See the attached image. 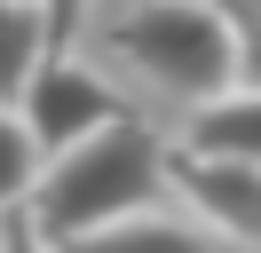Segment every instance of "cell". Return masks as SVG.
Here are the masks:
<instances>
[{
	"label": "cell",
	"instance_id": "cell-1",
	"mask_svg": "<svg viewBox=\"0 0 261 253\" xmlns=\"http://www.w3.org/2000/svg\"><path fill=\"white\" fill-rule=\"evenodd\" d=\"M159 190H174V142L127 111L103 135H87V142H71V150L48 158V174L32 190V221L64 245V237L111 230L127 214H150Z\"/></svg>",
	"mask_w": 261,
	"mask_h": 253
},
{
	"label": "cell",
	"instance_id": "cell-3",
	"mask_svg": "<svg viewBox=\"0 0 261 253\" xmlns=\"http://www.w3.org/2000/svg\"><path fill=\"white\" fill-rule=\"evenodd\" d=\"M24 119H32V135H40V150H71V142H87V135H103L111 119H127V103H119L111 87H103L95 71H87L71 47H56L48 63L32 71V87H24Z\"/></svg>",
	"mask_w": 261,
	"mask_h": 253
},
{
	"label": "cell",
	"instance_id": "cell-2",
	"mask_svg": "<svg viewBox=\"0 0 261 253\" xmlns=\"http://www.w3.org/2000/svg\"><path fill=\"white\" fill-rule=\"evenodd\" d=\"M111 56L135 63V79L174 103H214L245 79V40L222 0H135L111 24Z\"/></svg>",
	"mask_w": 261,
	"mask_h": 253
},
{
	"label": "cell",
	"instance_id": "cell-7",
	"mask_svg": "<svg viewBox=\"0 0 261 253\" xmlns=\"http://www.w3.org/2000/svg\"><path fill=\"white\" fill-rule=\"evenodd\" d=\"M56 253H206V230H190V221L174 214H127L111 221V230H87V237H64Z\"/></svg>",
	"mask_w": 261,
	"mask_h": 253
},
{
	"label": "cell",
	"instance_id": "cell-6",
	"mask_svg": "<svg viewBox=\"0 0 261 253\" xmlns=\"http://www.w3.org/2000/svg\"><path fill=\"white\" fill-rule=\"evenodd\" d=\"M56 47H64V32H56V16L40 0H0V103H24L32 71Z\"/></svg>",
	"mask_w": 261,
	"mask_h": 253
},
{
	"label": "cell",
	"instance_id": "cell-9",
	"mask_svg": "<svg viewBox=\"0 0 261 253\" xmlns=\"http://www.w3.org/2000/svg\"><path fill=\"white\" fill-rule=\"evenodd\" d=\"M0 253H56V237L32 221V206H16V214H0Z\"/></svg>",
	"mask_w": 261,
	"mask_h": 253
},
{
	"label": "cell",
	"instance_id": "cell-8",
	"mask_svg": "<svg viewBox=\"0 0 261 253\" xmlns=\"http://www.w3.org/2000/svg\"><path fill=\"white\" fill-rule=\"evenodd\" d=\"M40 174H48V150H40L32 119H24L16 103H0V214H16V206H32Z\"/></svg>",
	"mask_w": 261,
	"mask_h": 253
},
{
	"label": "cell",
	"instance_id": "cell-5",
	"mask_svg": "<svg viewBox=\"0 0 261 253\" xmlns=\"http://www.w3.org/2000/svg\"><path fill=\"white\" fill-rule=\"evenodd\" d=\"M182 150H206V158H238V166H261V79H238L229 95L190 111L182 127Z\"/></svg>",
	"mask_w": 261,
	"mask_h": 253
},
{
	"label": "cell",
	"instance_id": "cell-4",
	"mask_svg": "<svg viewBox=\"0 0 261 253\" xmlns=\"http://www.w3.org/2000/svg\"><path fill=\"white\" fill-rule=\"evenodd\" d=\"M174 190L190 198V214L206 221L214 237H229L238 253H261V166L174 150Z\"/></svg>",
	"mask_w": 261,
	"mask_h": 253
},
{
	"label": "cell",
	"instance_id": "cell-10",
	"mask_svg": "<svg viewBox=\"0 0 261 253\" xmlns=\"http://www.w3.org/2000/svg\"><path fill=\"white\" fill-rule=\"evenodd\" d=\"M40 8L56 16V32H64V47H71V32H80V16H87V0H40Z\"/></svg>",
	"mask_w": 261,
	"mask_h": 253
}]
</instances>
